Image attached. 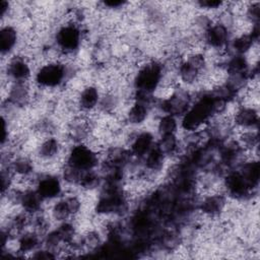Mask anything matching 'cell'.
Wrapping results in <instances>:
<instances>
[{"instance_id": "6da1fadb", "label": "cell", "mask_w": 260, "mask_h": 260, "mask_svg": "<svg viewBox=\"0 0 260 260\" xmlns=\"http://www.w3.org/2000/svg\"><path fill=\"white\" fill-rule=\"evenodd\" d=\"M164 75V65L154 60L144 62L133 76L135 90L153 93L159 86Z\"/></svg>"}, {"instance_id": "7a4b0ae2", "label": "cell", "mask_w": 260, "mask_h": 260, "mask_svg": "<svg viewBox=\"0 0 260 260\" xmlns=\"http://www.w3.org/2000/svg\"><path fill=\"white\" fill-rule=\"evenodd\" d=\"M69 69L62 62H50L40 65L35 75L38 86L42 88H56L65 83Z\"/></svg>"}, {"instance_id": "3957f363", "label": "cell", "mask_w": 260, "mask_h": 260, "mask_svg": "<svg viewBox=\"0 0 260 260\" xmlns=\"http://www.w3.org/2000/svg\"><path fill=\"white\" fill-rule=\"evenodd\" d=\"M101 161L100 154L84 143L73 144L67 152L65 164L79 171L94 170Z\"/></svg>"}, {"instance_id": "277c9868", "label": "cell", "mask_w": 260, "mask_h": 260, "mask_svg": "<svg viewBox=\"0 0 260 260\" xmlns=\"http://www.w3.org/2000/svg\"><path fill=\"white\" fill-rule=\"evenodd\" d=\"M82 32L76 23H66L61 25L55 34V46L65 55H73L80 47Z\"/></svg>"}, {"instance_id": "5b68a950", "label": "cell", "mask_w": 260, "mask_h": 260, "mask_svg": "<svg viewBox=\"0 0 260 260\" xmlns=\"http://www.w3.org/2000/svg\"><path fill=\"white\" fill-rule=\"evenodd\" d=\"M203 41L206 47L216 51H223L228 49L231 41L230 28L219 21H213L204 30Z\"/></svg>"}, {"instance_id": "8992f818", "label": "cell", "mask_w": 260, "mask_h": 260, "mask_svg": "<svg viewBox=\"0 0 260 260\" xmlns=\"http://www.w3.org/2000/svg\"><path fill=\"white\" fill-rule=\"evenodd\" d=\"M35 189L45 201L57 199L63 192L61 180L52 173L38 175Z\"/></svg>"}, {"instance_id": "52a82bcc", "label": "cell", "mask_w": 260, "mask_h": 260, "mask_svg": "<svg viewBox=\"0 0 260 260\" xmlns=\"http://www.w3.org/2000/svg\"><path fill=\"white\" fill-rule=\"evenodd\" d=\"M6 77L10 82H26L31 77L30 63L24 56L11 57L5 67Z\"/></svg>"}, {"instance_id": "ba28073f", "label": "cell", "mask_w": 260, "mask_h": 260, "mask_svg": "<svg viewBox=\"0 0 260 260\" xmlns=\"http://www.w3.org/2000/svg\"><path fill=\"white\" fill-rule=\"evenodd\" d=\"M155 145L153 134L150 131H140L132 135L129 141V149L134 157L143 158Z\"/></svg>"}, {"instance_id": "9c48e42d", "label": "cell", "mask_w": 260, "mask_h": 260, "mask_svg": "<svg viewBox=\"0 0 260 260\" xmlns=\"http://www.w3.org/2000/svg\"><path fill=\"white\" fill-rule=\"evenodd\" d=\"M258 109L249 106H240L233 116L234 127L237 129L258 128Z\"/></svg>"}, {"instance_id": "30bf717a", "label": "cell", "mask_w": 260, "mask_h": 260, "mask_svg": "<svg viewBox=\"0 0 260 260\" xmlns=\"http://www.w3.org/2000/svg\"><path fill=\"white\" fill-rule=\"evenodd\" d=\"M101 90L93 84L84 86L78 93L77 106L80 112L89 113L98 109L101 100Z\"/></svg>"}, {"instance_id": "8fae6325", "label": "cell", "mask_w": 260, "mask_h": 260, "mask_svg": "<svg viewBox=\"0 0 260 260\" xmlns=\"http://www.w3.org/2000/svg\"><path fill=\"white\" fill-rule=\"evenodd\" d=\"M45 200L37 192L35 188L23 190L20 197L19 206L28 214H37L43 210V204Z\"/></svg>"}, {"instance_id": "7c38bea8", "label": "cell", "mask_w": 260, "mask_h": 260, "mask_svg": "<svg viewBox=\"0 0 260 260\" xmlns=\"http://www.w3.org/2000/svg\"><path fill=\"white\" fill-rule=\"evenodd\" d=\"M18 42L17 29L10 25H4L0 31V49L2 56L9 55L16 47Z\"/></svg>"}, {"instance_id": "4fadbf2b", "label": "cell", "mask_w": 260, "mask_h": 260, "mask_svg": "<svg viewBox=\"0 0 260 260\" xmlns=\"http://www.w3.org/2000/svg\"><path fill=\"white\" fill-rule=\"evenodd\" d=\"M150 109V107L144 104L132 101L127 109L125 119L130 125H140L147 120Z\"/></svg>"}, {"instance_id": "5bb4252c", "label": "cell", "mask_w": 260, "mask_h": 260, "mask_svg": "<svg viewBox=\"0 0 260 260\" xmlns=\"http://www.w3.org/2000/svg\"><path fill=\"white\" fill-rule=\"evenodd\" d=\"M157 148L168 157L171 155L178 154L180 151V142L176 134H168L159 137L158 141L155 142Z\"/></svg>"}, {"instance_id": "9a60e30c", "label": "cell", "mask_w": 260, "mask_h": 260, "mask_svg": "<svg viewBox=\"0 0 260 260\" xmlns=\"http://www.w3.org/2000/svg\"><path fill=\"white\" fill-rule=\"evenodd\" d=\"M156 129L159 136L168 135V134H176L178 130L177 117L170 114L161 115L156 122Z\"/></svg>"}]
</instances>
